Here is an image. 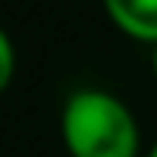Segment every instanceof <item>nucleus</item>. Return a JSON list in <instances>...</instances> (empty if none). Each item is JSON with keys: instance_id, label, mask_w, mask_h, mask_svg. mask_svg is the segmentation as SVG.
<instances>
[{"instance_id": "2", "label": "nucleus", "mask_w": 157, "mask_h": 157, "mask_svg": "<svg viewBox=\"0 0 157 157\" xmlns=\"http://www.w3.org/2000/svg\"><path fill=\"white\" fill-rule=\"evenodd\" d=\"M108 22L136 43H157V0H102Z\"/></svg>"}, {"instance_id": "5", "label": "nucleus", "mask_w": 157, "mask_h": 157, "mask_svg": "<svg viewBox=\"0 0 157 157\" xmlns=\"http://www.w3.org/2000/svg\"><path fill=\"white\" fill-rule=\"evenodd\" d=\"M145 157H157V139H154V142H151V148H148V151H145Z\"/></svg>"}, {"instance_id": "3", "label": "nucleus", "mask_w": 157, "mask_h": 157, "mask_svg": "<svg viewBox=\"0 0 157 157\" xmlns=\"http://www.w3.org/2000/svg\"><path fill=\"white\" fill-rule=\"evenodd\" d=\"M16 65H19V59H16V43H13L10 31L0 25V96L10 90L13 77H16Z\"/></svg>"}, {"instance_id": "4", "label": "nucleus", "mask_w": 157, "mask_h": 157, "mask_svg": "<svg viewBox=\"0 0 157 157\" xmlns=\"http://www.w3.org/2000/svg\"><path fill=\"white\" fill-rule=\"evenodd\" d=\"M151 71H154V80H157V43L151 46Z\"/></svg>"}, {"instance_id": "1", "label": "nucleus", "mask_w": 157, "mask_h": 157, "mask_svg": "<svg viewBox=\"0 0 157 157\" xmlns=\"http://www.w3.org/2000/svg\"><path fill=\"white\" fill-rule=\"evenodd\" d=\"M59 139L68 157H142L136 111L105 86H74L62 99Z\"/></svg>"}]
</instances>
